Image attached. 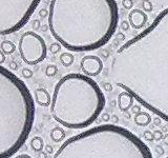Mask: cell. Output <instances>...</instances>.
I'll list each match as a JSON object with an SVG mask.
<instances>
[{
	"instance_id": "obj_16",
	"label": "cell",
	"mask_w": 168,
	"mask_h": 158,
	"mask_svg": "<svg viewBox=\"0 0 168 158\" xmlns=\"http://www.w3.org/2000/svg\"><path fill=\"white\" fill-rule=\"evenodd\" d=\"M30 146H32V149L35 152H41L43 150V148H44V141L39 136H35L30 140Z\"/></svg>"
},
{
	"instance_id": "obj_42",
	"label": "cell",
	"mask_w": 168,
	"mask_h": 158,
	"mask_svg": "<svg viewBox=\"0 0 168 158\" xmlns=\"http://www.w3.org/2000/svg\"><path fill=\"white\" fill-rule=\"evenodd\" d=\"M167 158H168V156H167Z\"/></svg>"
},
{
	"instance_id": "obj_36",
	"label": "cell",
	"mask_w": 168,
	"mask_h": 158,
	"mask_svg": "<svg viewBox=\"0 0 168 158\" xmlns=\"http://www.w3.org/2000/svg\"><path fill=\"white\" fill-rule=\"evenodd\" d=\"M163 142L165 146H168V134H166V135H164L163 137Z\"/></svg>"
},
{
	"instance_id": "obj_1",
	"label": "cell",
	"mask_w": 168,
	"mask_h": 158,
	"mask_svg": "<svg viewBox=\"0 0 168 158\" xmlns=\"http://www.w3.org/2000/svg\"><path fill=\"white\" fill-rule=\"evenodd\" d=\"M111 76L142 107L168 121V8L116 51Z\"/></svg>"
},
{
	"instance_id": "obj_39",
	"label": "cell",
	"mask_w": 168,
	"mask_h": 158,
	"mask_svg": "<svg viewBox=\"0 0 168 158\" xmlns=\"http://www.w3.org/2000/svg\"><path fill=\"white\" fill-rule=\"evenodd\" d=\"M116 103H118V101L113 100V101L111 102V107H113H113H116Z\"/></svg>"
},
{
	"instance_id": "obj_40",
	"label": "cell",
	"mask_w": 168,
	"mask_h": 158,
	"mask_svg": "<svg viewBox=\"0 0 168 158\" xmlns=\"http://www.w3.org/2000/svg\"><path fill=\"white\" fill-rule=\"evenodd\" d=\"M124 115H125V118H128V119L130 118V114L127 113V112H124Z\"/></svg>"
},
{
	"instance_id": "obj_24",
	"label": "cell",
	"mask_w": 168,
	"mask_h": 158,
	"mask_svg": "<svg viewBox=\"0 0 168 158\" xmlns=\"http://www.w3.org/2000/svg\"><path fill=\"white\" fill-rule=\"evenodd\" d=\"M143 136H144V138H145V140H147V141H152V140H155V138H153V133L152 132H150V131H145L143 133Z\"/></svg>"
},
{
	"instance_id": "obj_12",
	"label": "cell",
	"mask_w": 168,
	"mask_h": 158,
	"mask_svg": "<svg viewBox=\"0 0 168 158\" xmlns=\"http://www.w3.org/2000/svg\"><path fill=\"white\" fill-rule=\"evenodd\" d=\"M152 121L151 116L147 113V112H142L140 111L139 113L135 114V122L137 126L139 127H147L150 124Z\"/></svg>"
},
{
	"instance_id": "obj_34",
	"label": "cell",
	"mask_w": 168,
	"mask_h": 158,
	"mask_svg": "<svg viewBox=\"0 0 168 158\" xmlns=\"http://www.w3.org/2000/svg\"><path fill=\"white\" fill-rule=\"evenodd\" d=\"M4 61H5V54L0 49V64H2Z\"/></svg>"
},
{
	"instance_id": "obj_14",
	"label": "cell",
	"mask_w": 168,
	"mask_h": 158,
	"mask_svg": "<svg viewBox=\"0 0 168 158\" xmlns=\"http://www.w3.org/2000/svg\"><path fill=\"white\" fill-rule=\"evenodd\" d=\"M0 49L5 55H11L16 51V45L10 40H3L0 43Z\"/></svg>"
},
{
	"instance_id": "obj_9",
	"label": "cell",
	"mask_w": 168,
	"mask_h": 158,
	"mask_svg": "<svg viewBox=\"0 0 168 158\" xmlns=\"http://www.w3.org/2000/svg\"><path fill=\"white\" fill-rule=\"evenodd\" d=\"M148 20V16L146 15L145 11H141L139 9L131 10L128 13V21L130 23V26L135 30H139L145 26Z\"/></svg>"
},
{
	"instance_id": "obj_18",
	"label": "cell",
	"mask_w": 168,
	"mask_h": 158,
	"mask_svg": "<svg viewBox=\"0 0 168 158\" xmlns=\"http://www.w3.org/2000/svg\"><path fill=\"white\" fill-rule=\"evenodd\" d=\"M61 46H62V45H61L60 43H59V42H58V41H57V42L52 43V44L50 45V48H48V50H50V52L52 53V54H57V53L60 52Z\"/></svg>"
},
{
	"instance_id": "obj_25",
	"label": "cell",
	"mask_w": 168,
	"mask_h": 158,
	"mask_svg": "<svg viewBox=\"0 0 168 158\" xmlns=\"http://www.w3.org/2000/svg\"><path fill=\"white\" fill-rule=\"evenodd\" d=\"M102 87H103V90H105L106 92H111V91H113V84L109 82H104Z\"/></svg>"
},
{
	"instance_id": "obj_8",
	"label": "cell",
	"mask_w": 168,
	"mask_h": 158,
	"mask_svg": "<svg viewBox=\"0 0 168 158\" xmlns=\"http://www.w3.org/2000/svg\"><path fill=\"white\" fill-rule=\"evenodd\" d=\"M103 61L96 55H86L81 59L80 68L85 75L89 77H96L103 71Z\"/></svg>"
},
{
	"instance_id": "obj_11",
	"label": "cell",
	"mask_w": 168,
	"mask_h": 158,
	"mask_svg": "<svg viewBox=\"0 0 168 158\" xmlns=\"http://www.w3.org/2000/svg\"><path fill=\"white\" fill-rule=\"evenodd\" d=\"M35 102L41 107H48L52 102V96L43 88H38L35 90Z\"/></svg>"
},
{
	"instance_id": "obj_29",
	"label": "cell",
	"mask_w": 168,
	"mask_h": 158,
	"mask_svg": "<svg viewBox=\"0 0 168 158\" xmlns=\"http://www.w3.org/2000/svg\"><path fill=\"white\" fill-rule=\"evenodd\" d=\"M162 120H163V119H162V118H161L160 116H157V117L155 118V119H153V124H155V126H157V127L161 126V123H162Z\"/></svg>"
},
{
	"instance_id": "obj_4",
	"label": "cell",
	"mask_w": 168,
	"mask_h": 158,
	"mask_svg": "<svg viewBox=\"0 0 168 158\" xmlns=\"http://www.w3.org/2000/svg\"><path fill=\"white\" fill-rule=\"evenodd\" d=\"M105 107V96L93 78L85 74L63 76L54 89L50 114L66 129H85Z\"/></svg>"
},
{
	"instance_id": "obj_35",
	"label": "cell",
	"mask_w": 168,
	"mask_h": 158,
	"mask_svg": "<svg viewBox=\"0 0 168 158\" xmlns=\"http://www.w3.org/2000/svg\"><path fill=\"white\" fill-rule=\"evenodd\" d=\"M111 121H113V123H117L119 121V118L117 117L116 115H111Z\"/></svg>"
},
{
	"instance_id": "obj_31",
	"label": "cell",
	"mask_w": 168,
	"mask_h": 158,
	"mask_svg": "<svg viewBox=\"0 0 168 158\" xmlns=\"http://www.w3.org/2000/svg\"><path fill=\"white\" fill-rule=\"evenodd\" d=\"M111 116L109 115L108 113H103L102 116H101V118H102L103 121H109V120H111Z\"/></svg>"
},
{
	"instance_id": "obj_3",
	"label": "cell",
	"mask_w": 168,
	"mask_h": 158,
	"mask_svg": "<svg viewBox=\"0 0 168 158\" xmlns=\"http://www.w3.org/2000/svg\"><path fill=\"white\" fill-rule=\"evenodd\" d=\"M35 121L28 85L0 64V158L12 157L25 143Z\"/></svg>"
},
{
	"instance_id": "obj_20",
	"label": "cell",
	"mask_w": 168,
	"mask_h": 158,
	"mask_svg": "<svg viewBox=\"0 0 168 158\" xmlns=\"http://www.w3.org/2000/svg\"><path fill=\"white\" fill-rule=\"evenodd\" d=\"M21 75H22L23 78H25V79H30V78L33 77L34 75V72L30 69L28 68H24L22 70V72H21Z\"/></svg>"
},
{
	"instance_id": "obj_15",
	"label": "cell",
	"mask_w": 168,
	"mask_h": 158,
	"mask_svg": "<svg viewBox=\"0 0 168 158\" xmlns=\"http://www.w3.org/2000/svg\"><path fill=\"white\" fill-rule=\"evenodd\" d=\"M59 59H60V62L62 63L63 66H65V68L70 66V65L74 63V61H75V57H74L73 54H72V53H67V52L61 53Z\"/></svg>"
},
{
	"instance_id": "obj_5",
	"label": "cell",
	"mask_w": 168,
	"mask_h": 158,
	"mask_svg": "<svg viewBox=\"0 0 168 158\" xmlns=\"http://www.w3.org/2000/svg\"><path fill=\"white\" fill-rule=\"evenodd\" d=\"M55 158H152L150 149L123 127L101 124L68 138Z\"/></svg>"
},
{
	"instance_id": "obj_21",
	"label": "cell",
	"mask_w": 168,
	"mask_h": 158,
	"mask_svg": "<svg viewBox=\"0 0 168 158\" xmlns=\"http://www.w3.org/2000/svg\"><path fill=\"white\" fill-rule=\"evenodd\" d=\"M163 137H164V134L161 130L153 131V138H155V140H156V141L163 140Z\"/></svg>"
},
{
	"instance_id": "obj_22",
	"label": "cell",
	"mask_w": 168,
	"mask_h": 158,
	"mask_svg": "<svg viewBox=\"0 0 168 158\" xmlns=\"http://www.w3.org/2000/svg\"><path fill=\"white\" fill-rule=\"evenodd\" d=\"M122 6L127 11L131 10L133 6V0H122Z\"/></svg>"
},
{
	"instance_id": "obj_23",
	"label": "cell",
	"mask_w": 168,
	"mask_h": 158,
	"mask_svg": "<svg viewBox=\"0 0 168 158\" xmlns=\"http://www.w3.org/2000/svg\"><path fill=\"white\" fill-rule=\"evenodd\" d=\"M129 28H131L130 26V23H129V21L128 20H122L120 22V29L123 32H126V31L129 30Z\"/></svg>"
},
{
	"instance_id": "obj_26",
	"label": "cell",
	"mask_w": 168,
	"mask_h": 158,
	"mask_svg": "<svg viewBox=\"0 0 168 158\" xmlns=\"http://www.w3.org/2000/svg\"><path fill=\"white\" fill-rule=\"evenodd\" d=\"M39 16H40L41 18H46L48 17V11L45 10V9H41L40 11H39Z\"/></svg>"
},
{
	"instance_id": "obj_6",
	"label": "cell",
	"mask_w": 168,
	"mask_h": 158,
	"mask_svg": "<svg viewBox=\"0 0 168 158\" xmlns=\"http://www.w3.org/2000/svg\"><path fill=\"white\" fill-rule=\"evenodd\" d=\"M41 0H0V36L23 28Z\"/></svg>"
},
{
	"instance_id": "obj_7",
	"label": "cell",
	"mask_w": 168,
	"mask_h": 158,
	"mask_svg": "<svg viewBox=\"0 0 168 158\" xmlns=\"http://www.w3.org/2000/svg\"><path fill=\"white\" fill-rule=\"evenodd\" d=\"M20 57L26 64L36 65L46 58L47 48L45 41L40 35L33 31H28L19 39Z\"/></svg>"
},
{
	"instance_id": "obj_32",
	"label": "cell",
	"mask_w": 168,
	"mask_h": 158,
	"mask_svg": "<svg viewBox=\"0 0 168 158\" xmlns=\"http://www.w3.org/2000/svg\"><path fill=\"white\" fill-rule=\"evenodd\" d=\"M44 150L46 154H53V147L47 144V146H44Z\"/></svg>"
},
{
	"instance_id": "obj_17",
	"label": "cell",
	"mask_w": 168,
	"mask_h": 158,
	"mask_svg": "<svg viewBox=\"0 0 168 158\" xmlns=\"http://www.w3.org/2000/svg\"><path fill=\"white\" fill-rule=\"evenodd\" d=\"M58 72V68L55 64H48L46 66V70H45V75L47 77H54V76L57 74Z\"/></svg>"
},
{
	"instance_id": "obj_2",
	"label": "cell",
	"mask_w": 168,
	"mask_h": 158,
	"mask_svg": "<svg viewBox=\"0 0 168 158\" xmlns=\"http://www.w3.org/2000/svg\"><path fill=\"white\" fill-rule=\"evenodd\" d=\"M48 28L69 52H90L111 40L119 24L116 0H50Z\"/></svg>"
},
{
	"instance_id": "obj_19",
	"label": "cell",
	"mask_w": 168,
	"mask_h": 158,
	"mask_svg": "<svg viewBox=\"0 0 168 158\" xmlns=\"http://www.w3.org/2000/svg\"><path fill=\"white\" fill-rule=\"evenodd\" d=\"M142 6H143V11L145 12H152L153 10V4L150 0H143Z\"/></svg>"
},
{
	"instance_id": "obj_38",
	"label": "cell",
	"mask_w": 168,
	"mask_h": 158,
	"mask_svg": "<svg viewBox=\"0 0 168 158\" xmlns=\"http://www.w3.org/2000/svg\"><path fill=\"white\" fill-rule=\"evenodd\" d=\"M47 29H50L48 28V25H43L42 28H41V30H42L43 32H45V31H47Z\"/></svg>"
},
{
	"instance_id": "obj_30",
	"label": "cell",
	"mask_w": 168,
	"mask_h": 158,
	"mask_svg": "<svg viewBox=\"0 0 168 158\" xmlns=\"http://www.w3.org/2000/svg\"><path fill=\"white\" fill-rule=\"evenodd\" d=\"M9 68H10V70H17L18 68V64L16 61H11L10 63H9Z\"/></svg>"
},
{
	"instance_id": "obj_28",
	"label": "cell",
	"mask_w": 168,
	"mask_h": 158,
	"mask_svg": "<svg viewBox=\"0 0 168 158\" xmlns=\"http://www.w3.org/2000/svg\"><path fill=\"white\" fill-rule=\"evenodd\" d=\"M155 150H156L157 154H159V155H160V157H161V156H163L164 150H163V148H162V146H156V147H155Z\"/></svg>"
},
{
	"instance_id": "obj_10",
	"label": "cell",
	"mask_w": 168,
	"mask_h": 158,
	"mask_svg": "<svg viewBox=\"0 0 168 158\" xmlns=\"http://www.w3.org/2000/svg\"><path fill=\"white\" fill-rule=\"evenodd\" d=\"M117 101H118V107L120 111L124 113V112H128L131 109V107L133 105V101H135V97L129 92L124 91L119 94Z\"/></svg>"
},
{
	"instance_id": "obj_13",
	"label": "cell",
	"mask_w": 168,
	"mask_h": 158,
	"mask_svg": "<svg viewBox=\"0 0 168 158\" xmlns=\"http://www.w3.org/2000/svg\"><path fill=\"white\" fill-rule=\"evenodd\" d=\"M50 138L55 142H60L65 138V132H64L63 129L56 127V128L52 129V131H50Z\"/></svg>"
},
{
	"instance_id": "obj_41",
	"label": "cell",
	"mask_w": 168,
	"mask_h": 158,
	"mask_svg": "<svg viewBox=\"0 0 168 158\" xmlns=\"http://www.w3.org/2000/svg\"><path fill=\"white\" fill-rule=\"evenodd\" d=\"M119 38H121V39H124V34L120 33V34H119Z\"/></svg>"
},
{
	"instance_id": "obj_37",
	"label": "cell",
	"mask_w": 168,
	"mask_h": 158,
	"mask_svg": "<svg viewBox=\"0 0 168 158\" xmlns=\"http://www.w3.org/2000/svg\"><path fill=\"white\" fill-rule=\"evenodd\" d=\"M17 157L18 158H30V155H26V154H22V155H17Z\"/></svg>"
},
{
	"instance_id": "obj_33",
	"label": "cell",
	"mask_w": 168,
	"mask_h": 158,
	"mask_svg": "<svg viewBox=\"0 0 168 158\" xmlns=\"http://www.w3.org/2000/svg\"><path fill=\"white\" fill-rule=\"evenodd\" d=\"M33 28L35 29V30H38V29H40L41 28V25H40V21L39 20H34L33 21Z\"/></svg>"
},
{
	"instance_id": "obj_27",
	"label": "cell",
	"mask_w": 168,
	"mask_h": 158,
	"mask_svg": "<svg viewBox=\"0 0 168 158\" xmlns=\"http://www.w3.org/2000/svg\"><path fill=\"white\" fill-rule=\"evenodd\" d=\"M140 111H141V107L139 104L133 105V107H131V109H130V112H131V113H133V114L139 113Z\"/></svg>"
}]
</instances>
